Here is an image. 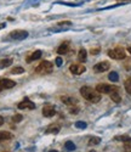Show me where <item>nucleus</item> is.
Masks as SVG:
<instances>
[{"mask_svg":"<svg viewBox=\"0 0 131 152\" xmlns=\"http://www.w3.org/2000/svg\"><path fill=\"white\" fill-rule=\"evenodd\" d=\"M80 94L85 100L92 103H97L101 100V94L96 89H92L90 86H82L80 89Z\"/></svg>","mask_w":131,"mask_h":152,"instance_id":"1","label":"nucleus"},{"mask_svg":"<svg viewBox=\"0 0 131 152\" xmlns=\"http://www.w3.org/2000/svg\"><path fill=\"white\" fill-rule=\"evenodd\" d=\"M52 68H53V66H52L51 62H49V61H41L40 65L35 68V72H37L38 74L45 75V74L51 73V72H52Z\"/></svg>","mask_w":131,"mask_h":152,"instance_id":"2","label":"nucleus"},{"mask_svg":"<svg viewBox=\"0 0 131 152\" xmlns=\"http://www.w3.org/2000/svg\"><path fill=\"white\" fill-rule=\"evenodd\" d=\"M108 56L114 60H124L126 57V54L123 47H115V49H112L108 51Z\"/></svg>","mask_w":131,"mask_h":152,"instance_id":"3","label":"nucleus"},{"mask_svg":"<svg viewBox=\"0 0 131 152\" xmlns=\"http://www.w3.org/2000/svg\"><path fill=\"white\" fill-rule=\"evenodd\" d=\"M96 90H97L100 94H112V93H115L118 91V88L115 85H109V84H98L96 86Z\"/></svg>","mask_w":131,"mask_h":152,"instance_id":"4","label":"nucleus"},{"mask_svg":"<svg viewBox=\"0 0 131 152\" xmlns=\"http://www.w3.org/2000/svg\"><path fill=\"white\" fill-rule=\"evenodd\" d=\"M28 37V32L27 31H22V29H17L10 33V38L15 39V40H23Z\"/></svg>","mask_w":131,"mask_h":152,"instance_id":"5","label":"nucleus"},{"mask_svg":"<svg viewBox=\"0 0 131 152\" xmlns=\"http://www.w3.org/2000/svg\"><path fill=\"white\" fill-rule=\"evenodd\" d=\"M109 67H111V65H109L108 61H102V62H100V63H97V65L94 66V71H95L96 73H102V72L108 71Z\"/></svg>","mask_w":131,"mask_h":152,"instance_id":"6","label":"nucleus"},{"mask_svg":"<svg viewBox=\"0 0 131 152\" xmlns=\"http://www.w3.org/2000/svg\"><path fill=\"white\" fill-rule=\"evenodd\" d=\"M55 113H56V109L52 105H45L43 107V114L44 117H47V118H50V117H53Z\"/></svg>","mask_w":131,"mask_h":152,"instance_id":"7","label":"nucleus"},{"mask_svg":"<svg viewBox=\"0 0 131 152\" xmlns=\"http://www.w3.org/2000/svg\"><path fill=\"white\" fill-rule=\"evenodd\" d=\"M69 71L73 74H75V75H80V74H82V73L86 71V68L82 66V65H72L69 67Z\"/></svg>","mask_w":131,"mask_h":152,"instance_id":"8","label":"nucleus"},{"mask_svg":"<svg viewBox=\"0 0 131 152\" xmlns=\"http://www.w3.org/2000/svg\"><path fill=\"white\" fill-rule=\"evenodd\" d=\"M17 107H18L19 109H24V108H28V109H34V108H35V105H34V102L29 101L28 99H26V100H23L22 102H19Z\"/></svg>","mask_w":131,"mask_h":152,"instance_id":"9","label":"nucleus"},{"mask_svg":"<svg viewBox=\"0 0 131 152\" xmlns=\"http://www.w3.org/2000/svg\"><path fill=\"white\" fill-rule=\"evenodd\" d=\"M61 100H62V102L66 103L68 106H74V105H77V102H78V100L75 98H72V96H61Z\"/></svg>","mask_w":131,"mask_h":152,"instance_id":"10","label":"nucleus"},{"mask_svg":"<svg viewBox=\"0 0 131 152\" xmlns=\"http://www.w3.org/2000/svg\"><path fill=\"white\" fill-rule=\"evenodd\" d=\"M0 84H1V86L4 89H11V88H13L16 85V83L13 80H11V79H1L0 80Z\"/></svg>","mask_w":131,"mask_h":152,"instance_id":"11","label":"nucleus"},{"mask_svg":"<svg viewBox=\"0 0 131 152\" xmlns=\"http://www.w3.org/2000/svg\"><path fill=\"white\" fill-rule=\"evenodd\" d=\"M41 57V51L40 50H37V51H34L30 56H28V59H27V62H33V61H35Z\"/></svg>","mask_w":131,"mask_h":152,"instance_id":"12","label":"nucleus"},{"mask_svg":"<svg viewBox=\"0 0 131 152\" xmlns=\"http://www.w3.org/2000/svg\"><path fill=\"white\" fill-rule=\"evenodd\" d=\"M60 132V127L56 124H51V126L46 129V134H57Z\"/></svg>","mask_w":131,"mask_h":152,"instance_id":"13","label":"nucleus"},{"mask_svg":"<svg viewBox=\"0 0 131 152\" xmlns=\"http://www.w3.org/2000/svg\"><path fill=\"white\" fill-rule=\"evenodd\" d=\"M86 57H87V52L85 49H80L79 52H78V60L79 62H85L86 61Z\"/></svg>","mask_w":131,"mask_h":152,"instance_id":"14","label":"nucleus"},{"mask_svg":"<svg viewBox=\"0 0 131 152\" xmlns=\"http://www.w3.org/2000/svg\"><path fill=\"white\" fill-rule=\"evenodd\" d=\"M68 49H69V46H68V44H67V43H63V44H61V45L58 46L57 52H58L60 55H64V54H67V52H68Z\"/></svg>","mask_w":131,"mask_h":152,"instance_id":"15","label":"nucleus"},{"mask_svg":"<svg viewBox=\"0 0 131 152\" xmlns=\"http://www.w3.org/2000/svg\"><path fill=\"white\" fill-rule=\"evenodd\" d=\"M12 137V134L10 132H0V142L1 141H6V140H10Z\"/></svg>","mask_w":131,"mask_h":152,"instance_id":"16","label":"nucleus"},{"mask_svg":"<svg viewBox=\"0 0 131 152\" xmlns=\"http://www.w3.org/2000/svg\"><path fill=\"white\" fill-rule=\"evenodd\" d=\"M12 65V59H3L0 61V67L1 68H6Z\"/></svg>","mask_w":131,"mask_h":152,"instance_id":"17","label":"nucleus"},{"mask_svg":"<svg viewBox=\"0 0 131 152\" xmlns=\"http://www.w3.org/2000/svg\"><path fill=\"white\" fill-rule=\"evenodd\" d=\"M111 99H112V101H114V102H116V103H119V102L121 101V98H120V95L118 94V91L112 93V94H111Z\"/></svg>","mask_w":131,"mask_h":152,"instance_id":"18","label":"nucleus"},{"mask_svg":"<svg viewBox=\"0 0 131 152\" xmlns=\"http://www.w3.org/2000/svg\"><path fill=\"white\" fill-rule=\"evenodd\" d=\"M101 142V139L97 136H92L90 140H89V146H94V145H97Z\"/></svg>","mask_w":131,"mask_h":152,"instance_id":"19","label":"nucleus"},{"mask_svg":"<svg viewBox=\"0 0 131 152\" xmlns=\"http://www.w3.org/2000/svg\"><path fill=\"white\" fill-rule=\"evenodd\" d=\"M108 78H109V80H112V82H118L119 80V75H118V73H116V72H111V73H109V75H108Z\"/></svg>","mask_w":131,"mask_h":152,"instance_id":"20","label":"nucleus"},{"mask_svg":"<svg viewBox=\"0 0 131 152\" xmlns=\"http://www.w3.org/2000/svg\"><path fill=\"white\" fill-rule=\"evenodd\" d=\"M125 90L128 94H131V78L125 80Z\"/></svg>","mask_w":131,"mask_h":152,"instance_id":"21","label":"nucleus"},{"mask_svg":"<svg viewBox=\"0 0 131 152\" xmlns=\"http://www.w3.org/2000/svg\"><path fill=\"white\" fill-rule=\"evenodd\" d=\"M24 72V68H22V67H15L13 70L11 71V73L12 74H22Z\"/></svg>","mask_w":131,"mask_h":152,"instance_id":"22","label":"nucleus"},{"mask_svg":"<svg viewBox=\"0 0 131 152\" xmlns=\"http://www.w3.org/2000/svg\"><path fill=\"white\" fill-rule=\"evenodd\" d=\"M115 140H119V141L126 142V141H131V137L128 136V135H123V136H116V137H115Z\"/></svg>","mask_w":131,"mask_h":152,"instance_id":"23","label":"nucleus"},{"mask_svg":"<svg viewBox=\"0 0 131 152\" xmlns=\"http://www.w3.org/2000/svg\"><path fill=\"white\" fill-rule=\"evenodd\" d=\"M64 146H66V149H67V150H69V151H73V150H75V145H74L72 141H67Z\"/></svg>","mask_w":131,"mask_h":152,"instance_id":"24","label":"nucleus"},{"mask_svg":"<svg viewBox=\"0 0 131 152\" xmlns=\"http://www.w3.org/2000/svg\"><path fill=\"white\" fill-rule=\"evenodd\" d=\"M124 151H125V152H131V141L124 142Z\"/></svg>","mask_w":131,"mask_h":152,"instance_id":"25","label":"nucleus"},{"mask_svg":"<svg viewBox=\"0 0 131 152\" xmlns=\"http://www.w3.org/2000/svg\"><path fill=\"white\" fill-rule=\"evenodd\" d=\"M22 119H23V117L21 116V114H15V116L12 117V121L15 122V123H18V122H21Z\"/></svg>","mask_w":131,"mask_h":152,"instance_id":"26","label":"nucleus"},{"mask_svg":"<svg viewBox=\"0 0 131 152\" xmlns=\"http://www.w3.org/2000/svg\"><path fill=\"white\" fill-rule=\"evenodd\" d=\"M75 127H78L80 129H84V128H86V123L85 122H77L75 123Z\"/></svg>","mask_w":131,"mask_h":152,"instance_id":"27","label":"nucleus"},{"mask_svg":"<svg viewBox=\"0 0 131 152\" xmlns=\"http://www.w3.org/2000/svg\"><path fill=\"white\" fill-rule=\"evenodd\" d=\"M100 51H101V50L98 49V47H96V49H92L90 52H91V55H96V54H98Z\"/></svg>","mask_w":131,"mask_h":152,"instance_id":"28","label":"nucleus"},{"mask_svg":"<svg viewBox=\"0 0 131 152\" xmlns=\"http://www.w3.org/2000/svg\"><path fill=\"white\" fill-rule=\"evenodd\" d=\"M66 24H67V26H71L72 23L69 22V21H64V22H60V26H66Z\"/></svg>","mask_w":131,"mask_h":152,"instance_id":"29","label":"nucleus"},{"mask_svg":"<svg viewBox=\"0 0 131 152\" xmlns=\"http://www.w3.org/2000/svg\"><path fill=\"white\" fill-rule=\"evenodd\" d=\"M56 65H57L58 67L62 65V59H60V57H57V59H56Z\"/></svg>","mask_w":131,"mask_h":152,"instance_id":"30","label":"nucleus"},{"mask_svg":"<svg viewBox=\"0 0 131 152\" xmlns=\"http://www.w3.org/2000/svg\"><path fill=\"white\" fill-rule=\"evenodd\" d=\"M3 124H4V118H3V117H1V116H0V127H1V126H3Z\"/></svg>","mask_w":131,"mask_h":152,"instance_id":"31","label":"nucleus"},{"mask_svg":"<svg viewBox=\"0 0 131 152\" xmlns=\"http://www.w3.org/2000/svg\"><path fill=\"white\" fill-rule=\"evenodd\" d=\"M4 27H5V24H4V23H1V24H0V28H4Z\"/></svg>","mask_w":131,"mask_h":152,"instance_id":"32","label":"nucleus"},{"mask_svg":"<svg viewBox=\"0 0 131 152\" xmlns=\"http://www.w3.org/2000/svg\"><path fill=\"white\" fill-rule=\"evenodd\" d=\"M3 90H4V88L1 86V84H0V91H3Z\"/></svg>","mask_w":131,"mask_h":152,"instance_id":"33","label":"nucleus"},{"mask_svg":"<svg viewBox=\"0 0 131 152\" xmlns=\"http://www.w3.org/2000/svg\"><path fill=\"white\" fill-rule=\"evenodd\" d=\"M128 51H129V52L131 54V46H130V47H129V49H128Z\"/></svg>","mask_w":131,"mask_h":152,"instance_id":"34","label":"nucleus"},{"mask_svg":"<svg viewBox=\"0 0 131 152\" xmlns=\"http://www.w3.org/2000/svg\"><path fill=\"white\" fill-rule=\"evenodd\" d=\"M50 152H58V151H55V150H51Z\"/></svg>","mask_w":131,"mask_h":152,"instance_id":"35","label":"nucleus"}]
</instances>
